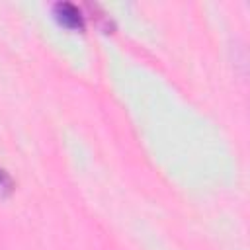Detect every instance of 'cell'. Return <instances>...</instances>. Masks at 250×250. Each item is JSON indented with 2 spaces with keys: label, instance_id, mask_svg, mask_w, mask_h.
<instances>
[{
  "label": "cell",
  "instance_id": "1",
  "mask_svg": "<svg viewBox=\"0 0 250 250\" xmlns=\"http://www.w3.org/2000/svg\"><path fill=\"white\" fill-rule=\"evenodd\" d=\"M53 14L61 25L66 29H84V16L72 2H57L53 6Z\"/></svg>",
  "mask_w": 250,
  "mask_h": 250
},
{
  "label": "cell",
  "instance_id": "2",
  "mask_svg": "<svg viewBox=\"0 0 250 250\" xmlns=\"http://www.w3.org/2000/svg\"><path fill=\"white\" fill-rule=\"evenodd\" d=\"M12 191H14V180H12V176L4 168H0V197H8Z\"/></svg>",
  "mask_w": 250,
  "mask_h": 250
}]
</instances>
